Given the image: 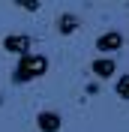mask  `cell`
Returning a JSON list of instances; mask_svg holds the SVG:
<instances>
[{
    "mask_svg": "<svg viewBox=\"0 0 129 132\" xmlns=\"http://www.w3.org/2000/svg\"><path fill=\"white\" fill-rule=\"evenodd\" d=\"M114 93H117L120 99H126V102H129V72L117 75V81H114Z\"/></svg>",
    "mask_w": 129,
    "mask_h": 132,
    "instance_id": "52a82bcc",
    "label": "cell"
},
{
    "mask_svg": "<svg viewBox=\"0 0 129 132\" xmlns=\"http://www.w3.org/2000/svg\"><path fill=\"white\" fill-rule=\"evenodd\" d=\"M99 90H102V87H99V81H90V84H87V93H93V96H96Z\"/></svg>",
    "mask_w": 129,
    "mask_h": 132,
    "instance_id": "9c48e42d",
    "label": "cell"
},
{
    "mask_svg": "<svg viewBox=\"0 0 129 132\" xmlns=\"http://www.w3.org/2000/svg\"><path fill=\"white\" fill-rule=\"evenodd\" d=\"M15 6L18 9H27V12H39L42 3H39V0H15Z\"/></svg>",
    "mask_w": 129,
    "mask_h": 132,
    "instance_id": "ba28073f",
    "label": "cell"
},
{
    "mask_svg": "<svg viewBox=\"0 0 129 132\" xmlns=\"http://www.w3.org/2000/svg\"><path fill=\"white\" fill-rule=\"evenodd\" d=\"M36 129L39 132H60L63 129V117L57 111H51V108H45V111L36 114Z\"/></svg>",
    "mask_w": 129,
    "mask_h": 132,
    "instance_id": "5b68a950",
    "label": "cell"
},
{
    "mask_svg": "<svg viewBox=\"0 0 129 132\" xmlns=\"http://www.w3.org/2000/svg\"><path fill=\"white\" fill-rule=\"evenodd\" d=\"M48 57L45 54H24V57H18L15 60V69H12V84H27V81H33V78H42V75L48 72Z\"/></svg>",
    "mask_w": 129,
    "mask_h": 132,
    "instance_id": "6da1fadb",
    "label": "cell"
},
{
    "mask_svg": "<svg viewBox=\"0 0 129 132\" xmlns=\"http://www.w3.org/2000/svg\"><path fill=\"white\" fill-rule=\"evenodd\" d=\"M90 72L96 75V81H111L117 75V60L114 57H96V60H90Z\"/></svg>",
    "mask_w": 129,
    "mask_h": 132,
    "instance_id": "277c9868",
    "label": "cell"
},
{
    "mask_svg": "<svg viewBox=\"0 0 129 132\" xmlns=\"http://www.w3.org/2000/svg\"><path fill=\"white\" fill-rule=\"evenodd\" d=\"M81 27V18L75 15V12H60L57 15V33L60 36H75Z\"/></svg>",
    "mask_w": 129,
    "mask_h": 132,
    "instance_id": "8992f818",
    "label": "cell"
},
{
    "mask_svg": "<svg viewBox=\"0 0 129 132\" xmlns=\"http://www.w3.org/2000/svg\"><path fill=\"white\" fill-rule=\"evenodd\" d=\"M3 51L15 54V57H24V54L33 51V36H27V33H9V36H3Z\"/></svg>",
    "mask_w": 129,
    "mask_h": 132,
    "instance_id": "3957f363",
    "label": "cell"
},
{
    "mask_svg": "<svg viewBox=\"0 0 129 132\" xmlns=\"http://www.w3.org/2000/svg\"><path fill=\"white\" fill-rule=\"evenodd\" d=\"M123 33L120 30H108L102 33V36H96V51H99V57H114L117 51L123 48Z\"/></svg>",
    "mask_w": 129,
    "mask_h": 132,
    "instance_id": "7a4b0ae2",
    "label": "cell"
},
{
    "mask_svg": "<svg viewBox=\"0 0 129 132\" xmlns=\"http://www.w3.org/2000/svg\"><path fill=\"white\" fill-rule=\"evenodd\" d=\"M0 105H3V93H0Z\"/></svg>",
    "mask_w": 129,
    "mask_h": 132,
    "instance_id": "30bf717a",
    "label": "cell"
}]
</instances>
